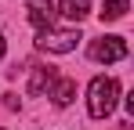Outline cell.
<instances>
[{
    "mask_svg": "<svg viewBox=\"0 0 134 130\" xmlns=\"http://www.w3.org/2000/svg\"><path fill=\"white\" fill-rule=\"evenodd\" d=\"M91 58L102 62V65L123 62V58H127V40H123V36H102V40L91 43Z\"/></svg>",
    "mask_w": 134,
    "mask_h": 130,
    "instance_id": "obj_3",
    "label": "cell"
},
{
    "mask_svg": "<svg viewBox=\"0 0 134 130\" xmlns=\"http://www.w3.org/2000/svg\"><path fill=\"white\" fill-rule=\"evenodd\" d=\"M76 43H80V33L76 29H40V36H36V47L47 51V54H69V51H76Z\"/></svg>",
    "mask_w": 134,
    "mask_h": 130,
    "instance_id": "obj_2",
    "label": "cell"
},
{
    "mask_svg": "<svg viewBox=\"0 0 134 130\" xmlns=\"http://www.w3.org/2000/svg\"><path fill=\"white\" fill-rule=\"evenodd\" d=\"M4 47H7V40H4V33H0V58H4Z\"/></svg>",
    "mask_w": 134,
    "mask_h": 130,
    "instance_id": "obj_9",
    "label": "cell"
},
{
    "mask_svg": "<svg viewBox=\"0 0 134 130\" xmlns=\"http://www.w3.org/2000/svg\"><path fill=\"white\" fill-rule=\"evenodd\" d=\"M54 76H58V72H54L51 65H36V69H33V80H29V94L40 98L47 90V83H54Z\"/></svg>",
    "mask_w": 134,
    "mask_h": 130,
    "instance_id": "obj_5",
    "label": "cell"
},
{
    "mask_svg": "<svg viewBox=\"0 0 134 130\" xmlns=\"http://www.w3.org/2000/svg\"><path fill=\"white\" fill-rule=\"evenodd\" d=\"M127 7H131V0H105L102 4V22H120L127 15Z\"/></svg>",
    "mask_w": 134,
    "mask_h": 130,
    "instance_id": "obj_8",
    "label": "cell"
},
{
    "mask_svg": "<svg viewBox=\"0 0 134 130\" xmlns=\"http://www.w3.org/2000/svg\"><path fill=\"white\" fill-rule=\"evenodd\" d=\"M72 98H76V83H72V80H65V76H54V90H51V101H54L58 108H65Z\"/></svg>",
    "mask_w": 134,
    "mask_h": 130,
    "instance_id": "obj_6",
    "label": "cell"
},
{
    "mask_svg": "<svg viewBox=\"0 0 134 130\" xmlns=\"http://www.w3.org/2000/svg\"><path fill=\"white\" fill-rule=\"evenodd\" d=\"M116 98H120V83H116L112 76H94L91 87H87V112H91V119L112 116Z\"/></svg>",
    "mask_w": 134,
    "mask_h": 130,
    "instance_id": "obj_1",
    "label": "cell"
},
{
    "mask_svg": "<svg viewBox=\"0 0 134 130\" xmlns=\"http://www.w3.org/2000/svg\"><path fill=\"white\" fill-rule=\"evenodd\" d=\"M25 7H29V22H33L36 29H51V25H54V15H58V11H54L51 0H29Z\"/></svg>",
    "mask_w": 134,
    "mask_h": 130,
    "instance_id": "obj_4",
    "label": "cell"
},
{
    "mask_svg": "<svg viewBox=\"0 0 134 130\" xmlns=\"http://www.w3.org/2000/svg\"><path fill=\"white\" fill-rule=\"evenodd\" d=\"M87 11H91V0H62V4H58V15H65L69 22L87 18Z\"/></svg>",
    "mask_w": 134,
    "mask_h": 130,
    "instance_id": "obj_7",
    "label": "cell"
}]
</instances>
